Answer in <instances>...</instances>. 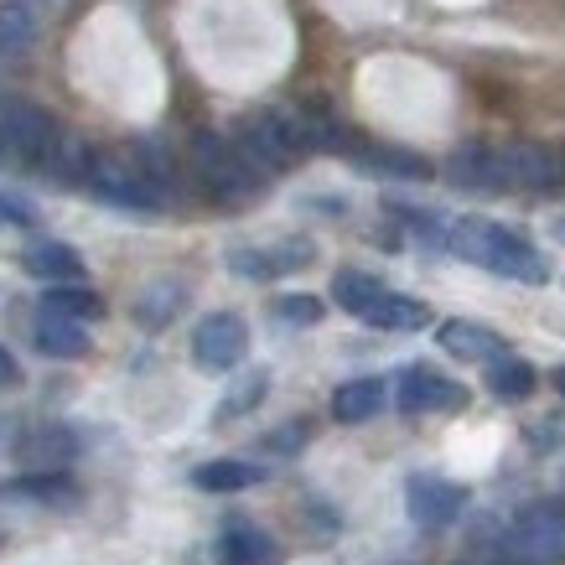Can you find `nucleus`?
<instances>
[{"label": "nucleus", "mask_w": 565, "mask_h": 565, "mask_svg": "<svg viewBox=\"0 0 565 565\" xmlns=\"http://www.w3.org/2000/svg\"><path fill=\"white\" fill-rule=\"evenodd\" d=\"M446 249L457 259H467V265H482V270L503 275V280H524V286H545L550 280L545 255L524 234H514V228H503L493 218H457Z\"/></svg>", "instance_id": "f257e3e1"}, {"label": "nucleus", "mask_w": 565, "mask_h": 565, "mask_svg": "<svg viewBox=\"0 0 565 565\" xmlns=\"http://www.w3.org/2000/svg\"><path fill=\"white\" fill-rule=\"evenodd\" d=\"M234 146H239V156L249 161V172L255 177H280L296 156H307V140H301V130H296L291 109H265V115L239 120Z\"/></svg>", "instance_id": "f03ea898"}, {"label": "nucleus", "mask_w": 565, "mask_h": 565, "mask_svg": "<svg viewBox=\"0 0 565 565\" xmlns=\"http://www.w3.org/2000/svg\"><path fill=\"white\" fill-rule=\"evenodd\" d=\"M565 555V509L561 503H534L509 524L498 540V561L503 565H555Z\"/></svg>", "instance_id": "7ed1b4c3"}, {"label": "nucleus", "mask_w": 565, "mask_h": 565, "mask_svg": "<svg viewBox=\"0 0 565 565\" xmlns=\"http://www.w3.org/2000/svg\"><path fill=\"white\" fill-rule=\"evenodd\" d=\"M192 172H198V182H203L218 203H244V198L265 182V177L249 172V161L239 156V146L213 136V130H198V136H192Z\"/></svg>", "instance_id": "20e7f679"}, {"label": "nucleus", "mask_w": 565, "mask_h": 565, "mask_svg": "<svg viewBox=\"0 0 565 565\" xmlns=\"http://www.w3.org/2000/svg\"><path fill=\"white\" fill-rule=\"evenodd\" d=\"M244 353H249V327L234 311H207L203 322L192 327V363L203 374H228L239 369Z\"/></svg>", "instance_id": "39448f33"}, {"label": "nucleus", "mask_w": 565, "mask_h": 565, "mask_svg": "<svg viewBox=\"0 0 565 565\" xmlns=\"http://www.w3.org/2000/svg\"><path fill=\"white\" fill-rule=\"evenodd\" d=\"M88 188L99 192L104 203L115 207H136V213H146V207L161 203V188H156V177L140 167V161H130L125 151H99V161H94V182Z\"/></svg>", "instance_id": "423d86ee"}, {"label": "nucleus", "mask_w": 565, "mask_h": 565, "mask_svg": "<svg viewBox=\"0 0 565 565\" xmlns=\"http://www.w3.org/2000/svg\"><path fill=\"white\" fill-rule=\"evenodd\" d=\"M405 509L420 530H446L467 509V488L451 478H436V472H415L405 482Z\"/></svg>", "instance_id": "0eeeda50"}, {"label": "nucleus", "mask_w": 565, "mask_h": 565, "mask_svg": "<svg viewBox=\"0 0 565 565\" xmlns=\"http://www.w3.org/2000/svg\"><path fill=\"white\" fill-rule=\"evenodd\" d=\"M446 182L462 192H509V161H503V146H482V140H467L446 156Z\"/></svg>", "instance_id": "6e6552de"}, {"label": "nucleus", "mask_w": 565, "mask_h": 565, "mask_svg": "<svg viewBox=\"0 0 565 565\" xmlns=\"http://www.w3.org/2000/svg\"><path fill=\"white\" fill-rule=\"evenodd\" d=\"M399 411L405 415H430V411H462L467 405V390L457 379H446L441 369H430V363H411L405 374H399Z\"/></svg>", "instance_id": "1a4fd4ad"}, {"label": "nucleus", "mask_w": 565, "mask_h": 565, "mask_svg": "<svg viewBox=\"0 0 565 565\" xmlns=\"http://www.w3.org/2000/svg\"><path fill=\"white\" fill-rule=\"evenodd\" d=\"M311 259H317V244L311 239H280V244H270V249H234L228 265H234V275H244V280H275V275L307 270Z\"/></svg>", "instance_id": "9d476101"}, {"label": "nucleus", "mask_w": 565, "mask_h": 565, "mask_svg": "<svg viewBox=\"0 0 565 565\" xmlns=\"http://www.w3.org/2000/svg\"><path fill=\"white\" fill-rule=\"evenodd\" d=\"M73 457H78V436L68 426H36L17 441V462L26 472H68Z\"/></svg>", "instance_id": "9b49d317"}, {"label": "nucleus", "mask_w": 565, "mask_h": 565, "mask_svg": "<svg viewBox=\"0 0 565 565\" xmlns=\"http://www.w3.org/2000/svg\"><path fill=\"white\" fill-rule=\"evenodd\" d=\"M436 343H441L451 359H462V363H498V359H509V343L498 338L493 327L467 322V317H451V322L436 327Z\"/></svg>", "instance_id": "f8f14e48"}, {"label": "nucleus", "mask_w": 565, "mask_h": 565, "mask_svg": "<svg viewBox=\"0 0 565 565\" xmlns=\"http://www.w3.org/2000/svg\"><path fill=\"white\" fill-rule=\"evenodd\" d=\"M503 161H509V188H524V192H545L561 182V156L534 146V140H514L503 146Z\"/></svg>", "instance_id": "ddd939ff"}, {"label": "nucleus", "mask_w": 565, "mask_h": 565, "mask_svg": "<svg viewBox=\"0 0 565 565\" xmlns=\"http://www.w3.org/2000/svg\"><path fill=\"white\" fill-rule=\"evenodd\" d=\"M94 161H99V151H94L78 130H57V140H52V151H47L52 182H63V188H88V182H94Z\"/></svg>", "instance_id": "4468645a"}, {"label": "nucleus", "mask_w": 565, "mask_h": 565, "mask_svg": "<svg viewBox=\"0 0 565 565\" xmlns=\"http://www.w3.org/2000/svg\"><path fill=\"white\" fill-rule=\"evenodd\" d=\"M21 265H26V275L47 280V286H78V280H84V259H78V249L63 239L32 244V249L21 255Z\"/></svg>", "instance_id": "2eb2a0df"}, {"label": "nucleus", "mask_w": 565, "mask_h": 565, "mask_svg": "<svg viewBox=\"0 0 565 565\" xmlns=\"http://www.w3.org/2000/svg\"><path fill=\"white\" fill-rule=\"evenodd\" d=\"M384 399H390V384H384V379H348V384H338V394H332V420L363 426V420H374V415L384 411Z\"/></svg>", "instance_id": "dca6fc26"}, {"label": "nucleus", "mask_w": 565, "mask_h": 565, "mask_svg": "<svg viewBox=\"0 0 565 565\" xmlns=\"http://www.w3.org/2000/svg\"><path fill=\"white\" fill-rule=\"evenodd\" d=\"M353 161H359L369 177H399V182H426L430 161L415 151H399V146H353Z\"/></svg>", "instance_id": "f3484780"}, {"label": "nucleus", "mask_w": 565, "mask_h": 565, "mask_svg": "<svg viewBox=\"0 0 565 565\" xmlns=\"http://www.w3.org/2000/svg\"><path fill=\"white\" fill-rule=\"evenodd\" d=\"M218 555H223V565H270L275 540L265 530H255V524L234 519V524L218 534Z\"/></svg>", "instance_id": "a211bd4d"}, {"label": "nucleus", "mask_w": 565, "mask_h": 565, "mask_svg": "<svg viewBox=\"0 0 565 565\" xmlns=\"http://www.w3.org/2000/svg\"><path fill=\"white\" fill-rule=\"evenodd\" d=\"M255 482H265V467L239 462V457H218V462H203L192 472V488H203V493H244Z\"/></svg>", "instance_id": "6ab92c4d"}, {"label": "nucleus", "mask_w": 565, "mask_h": 565, "mask_svg": "<svg viewBox=\"0 0 565 565\" xmlns=\"http://www.w3.org/2000/svg\"><path fill=\"white\" fill-rule=\"evenodd\" d=\"M182 301H188V286L161 275V280H151V286H140V296H136V322L156 332V327H167L177 311H182Z\"/></svg>", "instance_id": "aec40b11"}, {"label": "nucleus", "mask_w": 565, "mask_h": 565, "mask_svg": "<svg viewBox=\"0 0 565 565\" xmlns=\"http://www.w3.org/2000/svg\"><path fill=\"white\" fill-rule=\"evenodd\" d=\"M369 327H379V332H420V327L430 322L426 301H415V296H399V291H384L374 301V311L363 317Z\"/></svg>", "instance_id": "412c9836"}, {"label": "nucleus", "mask_w": 565, "mask_h": 565, "mask_svg": "<svg viewBox=\"0 0 565 565\" xmlns=\"http://www.w3.org/2000/svg\"><path fill=\"white\" fill-rule=\"evenodd\" d=\"M36 348L47 353V359H84L88 353V332H84V322H68V317H36Z\"/></svg>", "instance_id": "4be33fe9"}, {"label": "nucleus", "mask_w": 565, "mask_h": 565, "mask_svg": "<svg viewBox=\"0 0 565 565\" xmlns=\"http://www.w3.org/2000/svg\"><path fill=\"white\" fill-rule=\"evenodd\" d=\"M534 384H540V374H534V363L524 359H498L488 363V390H493V399H509V405H519V399H530Z\"/></svg>", "instance_id": "5701e85b"}, {"label": "nucleus", "mask_w": 565, "mask_h": 565, "mask_svg": "<svg viewBox=\"0 0 565 565\" xmlns=\"http://www.w3.org/2000/svg\"><path fill=\"white\" fill-rule=\"evenodd\" d=\"M379 296H384L379 275H369V270H338L332 275V301H338L343 311H353V317H369Z\"/></svg>", "instance_id": "b1692460"}, {"label": "nucleus", "mask_w": 565, "mask_h": 565, "mask_svg": "<svg viewBox=\"0 0 565 565\" xmlns=\"http://www.w3.org/2000/svg\"><path fill=\"white\" fill-rule=\"evenodd\" d=\"M42 311L47 317H68V322H94V317H104V301L88 286H47Z\"/></svg>", "instance_id": "393cba45"}, {"label": "nucleus", "mask_w": 565, "mask_h": 565, "mask_svg": "<svg viewBox=\"0 0 565 565\" xmlns=\"http://www.w3.org/2000/svg\"><path fill=\"white\" fill-rule=\"evenodd\" d=\"M11 498H32V503H73L78 498V482L68 472H26L6 488Z\"/></svg>", "instance_id": "a878e982"}, {"label": "nucleus", "mask_w": 565, "mask_h": 565, "mask_svg": "<svg viewBox=\"0 0 565 565\" xmlns=\"http://www.w3.org/2000/svg\"><path fill=\"white\" fill-rule=\"evenodd\" d=\"M270 394V374L265 369H255V374H244V379H234V390L218 399V420H239V415H249Z\"/></svg>", "instance_id": "bb28decb"}, {"label": "nucleus", "mask_w": 565, "mask_h": 565, "mask_svg": "<svg viewBox=\"0 0 565 565\" xmlns=\"http://www.w3.org/2000/svg\"><path fill=\"white\" fill-rule=\"evenodd\" d=\"M32 36H36V17L26 11V6H0V52H21V47H32Z\"/></svg>", "instance_id": "cd10ccee"}, {"label": "nucleus", "mask_w": 565, "mask_h": 565, "mask_svg": "<svg viewBox=\"0 0 565 565\" xmlns=\"http://www.w3.org/2000/svg\"><path fill=\"white\" fill-rule=\"evenodd\" d=\"M322 301H317V296H280V301H275V317H280V322L286 327H317L322 322Z\"/></svg>", "instance_id": "c85d7f7f"}, {"label": "nucleus", "mask_w": 565, "mask_h": 565, "mask_svg": "<svg viewBox=\"0 0 565 565\" xmlns=\"http://www.w3.org/2000/svg\"><path fill=\"white\" fill-rule=\"evenodd\" d=\"M307 430H311L307 420H286V426L275 430L265 446H270V451H280V457H291V451H301V446H307Z\"/></svg>", "instance_id": "c756f323"}, {"label": "nucleus", "mask_w": 565, "mask_h": 565, "mask_svg": "<svg viewBox=\"0 0 565 565\" xmlns=\"http://www.w3.org/2000/svg\"><path fill=\"white\" fill-rule=\"evenodd\" d=\"M0 218L26 228V223H32V203H26V198H17V192H0Z\"/></svg>", "instance_id": "7c9ffc66"}, {"label": "nucleus", "mask_w": 565, "mask_h": 565, "mask_svg": "<svg viewBox=\"0 0 565 565\" xmlns=\"http://www.w3.org/2000/svg\"><path fill=\"white\" fill-rule=\"evenodd\" d=\"M21 384V363L11 348H0V390H17Z\"/></svg>", "instance_id": "2f4dec72"}, {"label": "nucleus", "mask_w": 565, "mask_h": 565, "mask_svg": "<svg viewBox=\"0 0 565 565\" xmlns=\"http://www.w3.org/2000/svg\"><path fill=\"white\" fill-rule=\"evenodd\" d=\"M550 384H555V394H565V363L555 369V374H550Z\"/></svg>", "instance_id": "473e14b6"}, {"label": "nucleus", "mask_w": 565, "mask_h": 565, "mask_svg": "<svg viewBox=\"0 0 565 565\" xmlns=\"http://www.w3.org/2000/svg\"><path fill=\"white\" fill-rule=\"evenodd\" d=\"M561 182H565V151H561Z\"/></svg>", "instance_id": "72a5a7b5"}, {"label": "nucleus", "mask_w": 565, "mask_h": 565, "mask_svg": "<svg viewBox=\"0 0 565 565\" xmlns=\"http://www.w3.org/2000/svg\"><path fill=\"white\" fill-rule=\"evenodd\" d=\"M561 234H565V223H561Z\"/></svg>", "instance_id": "f704fd0d"}]
</instances>
